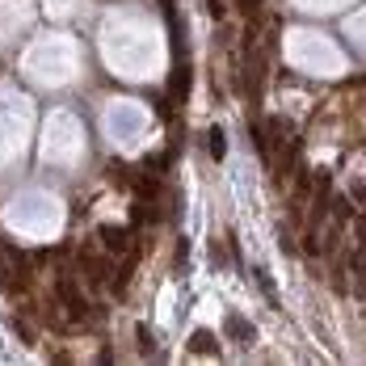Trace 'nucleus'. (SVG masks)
I'll return each mask as SVG.
<instances>
[{
    "label": "nucleus",
    "mask_w": 366,
    "mask_h": 366,
    "mask_svg": "<svg viewBox=\"0 0 366 366\" xmlns=\"http://www.w3.org/2000/svg\"><path fill=\"white\" fill-rule=\"evenodd\" d=\"M189 354H198V358H219V337L207 329L189 332Z\"/></svg>",
    "instance_id": "2"
},
{
    "label": "nucleus",
    "mask_w": 366,
    "mask_h": 366,
    "mask_svg": "<svg viewBox=\"0 0 366 366\" xmlns=\"http://www.w3.org/2000/svg\"><path fill=\"white\" fill-rule=\"evenodd\" d=\"M211 265H215V269L227 265V261H223V244H219V240H211Z\"/></svg>",
    "instance_id": "8"
},
{
    "label": "nucleus",
    "mask_w": 366,
    "mask_h": 366,
    "mask_svg": "<svg viewBox=\"0 0 366 366\" xmlns=\"http://www.w3.org/2000/svg\"><path fill=\"white\" fill-rule=\"evenodd\" d=\"M240 4V13H253V17H261V0H236Z\"/></svg>",
    "instance_id": "9"
},
{
    "label": "nucleus",
    "mask_w": 366,
    "mask_h": 366,
    "mask_svg": "<svg viewBox=\"0 0 366 366\" xmlns=\"http://www.w3.org/2000/svg\"><path fill=\"white\" fill-rule=\"evenodd\" d=\"M362 207H366V202H362Z\"/></svg>",
    "instance_id": "10"
},
{
    "label": "nucleus",
    "mask_w": 366,
    "mask_h": 366,
    "mask_svg": "<svg viewBox=\"0 0 366 366\" xmlns=\"http://www.w3.org/2000/svg\"><path fill=\"white\" fill-rule=\"evenodd\" d=\"M223 325H227V337H232V341H240V345H253V341H257V329L240 316V312H227V320H223Z\"/></svg>",
    "instance_id": "3"
},
{
    "label": "nucleus",
    "mask_w": 366,
    "mask_h": 366,
    "mask_svg": "<svg viewBox=\"0 0 366 366\" xmlns=\"http://www.w3.org/2000/svg\"><path fill=\"white\" fill-rule=\"evenodd\" d=\"M207 9H211V17H215V21L227 17V0H207Z\"/></svg>",
    "instance_id": "7"
},
{
    "label": "nucleus",
    "mask_w": 366,
    "mask_h": 366,
    "mask_svg": "<svg viewBox=\"0 0 366 366\" xmlns=\"http://www.w3.org/2000/svg\"><path fill=\"white\" fill-rule=\"evenodd\" d=\"M135 341H139V350H144V354H156V337L147 332V325H139V332H135Z\"/></svg>",
    "instance_id": "5"
},
{
    "label": "nucleus",
    "mask_w": 366,
    "mask_h": 366,
    "mask_svg": "<svg viewBox=\"0 0 366 366\" xmlns=\"http://www.w3.org/2000/svg\"><path fill=\"white\" fill-rule=\"evenodd\" d=\"M13 329H17V337H21L26 345H38V337L30 332V320H13Z\"/></svg>",
    "instance_id": "6"
},
{
    "label": "nucleus",
    "mask_w": 366,
    "mask_h": 366,
    "mask_svg": "<svg viewBox=\"0 0 366 366\" xmlns=\"http://www.w3.org/2000/svg\"><path fill=\"white\" fill-rule=\"evenodd\" d=\"M97 244H102L110 257H127L131 249H135V232L122 227V223H102V227H97Z\"/></svg>",
    "instance_id": "1"
},
{
    "label": "nucleus",
    "mask_w": 366,
    "mask_h": 366,
    "mask_svg": "<svg viewBox=\"0 0 366 366\" xmlns=\"http://www.w3.org/2000/svg\"><path fill=\"white\" fill-rule=\"evenodd\" d=\"M207 147H211V156H215V160H223V156H227V135H223L219 127L211 131V139H207Z\"/></svg>",
    "instance_id": "4"
}]
</instances>
